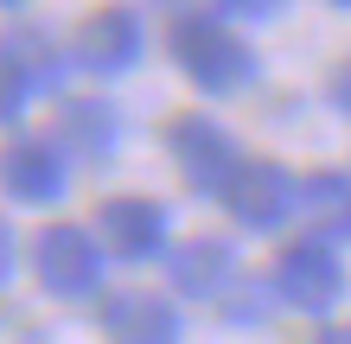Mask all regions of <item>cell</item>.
Here are the masks:
<instances>
[{
	"mask_svg": "<svg viewBox=\"0 0 351 344\" xmlns=\"http://www.w3.org/2000/svg\"><path fill=\"white\" fill-rule=\"evenodd\" d=\"M275 293L300 313H332L345 300V268L332 255L326 236H306V242H287L281 261H275Z\"/></svg>",
	"mask_w": 351,
	"mask_h": 344,
	"instance_id": "cell-4",
	"label": "cell"
},
{
	"mask_svg": "<svg viewBox=\"0 0 351 344\" xmlns=\"http://www.w3.org/2000/svg\"><path fill=\"white\" fill-rule=\"evenodd\" d=\"M332 7H345V13H351V0H332Z\"/></svg>",
	"mask_w": 351,
	"mask_h": 344,
	"instance_id": "cell-21",
	"label": "cell"
},
{
	"mask_svg": "<svg viewBox=\"0 0 351 344\" xmlns=\"http://www.w3.org/2000/svg\"><path fill=\"white\" fill-rule=\"evenodd\" d=\"M115 140H121V128H115L109 103L84 96V103H64V109H58V147H64V153H77V159H109Z\"/></svg>",
	"mask_w": 351,
	"mask_h": 344,
	"instance_id": "cell-11",
	"label": "cell"
},
{
	"mask_svg": "<svg viewBox=\"0 0 351 344\" xmlns=\"http://www.w3.org/2000/svg\"><path fill=\"white\" fill-rule=\"evenodd\" d=\"M58 153H64L58 140H19V147H7L0 153V191L19 198V204H58L64 185H71Z\"/></svg>",
	"mask_w": 351,
	"mask_h": 344,
	"instance_id": "cell-7",
	"label": "cell"
},
{
	"mask_svg": "<svg viewBox=\"0 0 351 344\" xmlns=\"http://www.w3.org/2000/svg\"><path fill=\"white\" fill-rule=\"evenodd\" d=\"M230 326H256V319H268V287H243V293H230Z\"/></svg>",
	"mask_w": 351,
	"mask_h": 344,
	"instance_id": "cell-15",
	"label": "cell"
},
{
	"mask_svg": "<svg viewBox=\"0 0 351 344\" xmlns=\"http://www.w3.org/2000/svg\"><path fill=\"white\" fill-rule=\"evenodd\" d=\"M32 77H26V64H19V57H13V45H7V38H0V121H19V115H26V103H32Z\"/></svg>",
	"mask_w": 351,
	"mask_h": 344,
	"instance_id": "cell-14",
	"label": "cell"
},
{
	"mask_svg": "<svg viewBox=\"0 0 351 344\" xmlns=\"http://www.w3.org/2000/svg\"><path fill=\"white\" fill-rule=\"evenodd\" d=\"M167 280L185 300H217V293H230V280H237V249L223 236H185L167 255Z\"/></svg>",
	"mask_w": 351,
	"mask_h": 344,
	"instance_id": "cell-9",
	"label": "cell"
},
{
	"mask_svg": "<svg viewBox=\"0 0 351 344\" xmlns=\"http://www.w3.org/2000/svg\"><path fill=\"white\" fill-rule=\"evenodd\" d=\"M0 7H26V0H0Z\"/></svg>",
	"mask_w": 351,
	"mask_h": 344,
	"instance_id": "cell-20",
	"label": "cell"
},
{
	"mask_svg": "<svg viewBox=\"0 0 351 344\" xmlns=\"http://www.w3.org/2000/svg\"><path fill=\"white\" fill-rule=\"evenodd\" d=\"M223 204H230V217H237L243 230L275 236L287 217L300 211V185H294L287 166H275V159H250V166L237 172V185L223 191Z\"/></svg>",
	"mask_w": 351,
	"mask_h": 344,
	"instance_id": "cell-5",
	"label": "cell"
},
{
	"mask_svg": "<svg viewBox=\"0 0 351 344\" xmlns=\"http://www.w3.org/2000/svg\"><path fill=\"white\" fill-rule=\"evenodd\" d=\"M7 280H13V230L0 224V287H7Z\"/></svg>",
	"mask_w": 351,
	"mask_h": 344,
	"instance_id": "cell-18",
	"label": "cell"
},
{
	"mask_svg": "<svg viewBox=\"0 0 351 344\" xmlns=\"http://www.w3.org/2000/svg\"><path fill=\"white\" fill-rule=\"evenodd\" d=\"M102 332L109 344H179L185 338V319L167 306L160 293H109V306H102Z\"/></svg>",
	"mask_w": 351,
	"mask_h": 344,
	"instance_id": "cell-10",
	"label": "cell"
},
{
	"mask_svg": "<svg viewBox=\"0 0 351 344\" xmlns=\"http://www.w3.org/2000/svg\"><path fill=\"white\" fill-rule=\"evenodd\" d=\"M167 147H173L179 178H185L198 198H223V191L237 185V172L250 166V159L237 153L230 128H217L211 115H179L173 128H167Z\"/></svg>",
	"mask_w": 351,
	"mask_h": 344,
	"instance_id": "cell-2",
	"label": "cell"
},
{
	"mask_svg": "<svg viewBox=\"0 0 351 344\" xmlns=\"http://www.w3.org/2000/svg\"><path fill=\"white\" fill-rule=\"evenodd\" d=\"M71 57L90 77H121L141 57V19H134V7H96L84 26H77Z\"/></svg>",
	"mask_w": 351,
	"mask_h": 344,
	"instance_id": "cell-6",
	"label": "cell"
},
{
	"mask_svg": "<svg viewBox=\"0 0 351 344\" xmlns=\"http://www.w3.org/2000/svg\"><path fill=\"white\" fill-rule=\"evenodd\" d=\"M300 204H306V217L319 224V236L332 242V236H351V178H339V172H313L300 185Z\"/></svg>",
	"mask_w": 351,
	"mask_h": 344,
	"instance_id": "cell-12",
	"label": "cell"
},
{
	"mask_svg": "<svg viewBox=\"0 0 351 344\" xmlns=\"http://www.w3.org/2000/svg\"><path fill=\"white\" fill-rule=\"evenodd\" d=\"M32 268L45 280V293H58V300H84V293L102 287V249L77 224H45L38 230L32 236Z\"/></svg>",
	"mask_w": 351,
	"mask_h": 344,
	"instance_id": "cell-3",
	"label": "cell"
},
{
	"mask_svg": "<svg viewBox=\"0 0 351 344\" xmlns=\"http://www.w3.org/2000/svg\"><path fill=\"white\" fill-rule=\"evenodd\" d=\"M223 13H237V19H275L281 13V0H217Z\"/></svg>",
	"mask_w": 351,
	"mask_h": 344,
	"instance_id": "cell-16",
	"label": "cell"
},
{
	"mask_svg": "<svg viewBox=\"0 0 351 344\" xmlns=\"http://www.w3.org/2000/svg\"><path fill=\"white\" fill-rule=\"evenodd\" d=\"M332 109H339V115L351 121V57H345L339 70H332Z\"/></svg>",
	"mask_w": 351,
	"mask_h": 344,
	"instance_id": "cell-17",
	"label": "cell"
},
{
	"mask_svg": "<svg viewBox=\"0 0 351 344\" xmlns=\"http://www.w3.org/2000/svg\"><path fill=\"white\" fill-rule=\"evenodd\" d=\"M173 57L204 96H230V90H243L256 77V51L230 26H217L211 13H192V19L173 26Z\"/></svg>",
	"mask_w": 351,
	"mask_h": 344,
	"instance_id": "cell-1",
	"label": "cell"
},
{
	"mask_svg": "<svg viewBox=\"0 0 351 344\" xmlns=\"http://www.w3.org/2000/svg\"><path fill=\"white\" fill-rule=\"evenodd\" d=\"M96 230L109 242V255L147 261V255H160V242H167V211H160L154 198H109V204H96Z\"/></svg>",
	"mask_w": 351,
	"mask_h": 344,
	"instance_id": "cell-8",
	"label": "cell"
},
{
	"mask_svg": "<svg viewBox=\"0 0 351 344\" xmlns=\"http://www.w3.org/2000/svg\"><path fill=\"white\" fill-rule=\"evenodd\" d=\"M7 45H13V57H19V64H26V77H32V90H45V96H58V83H64V57L51 51V38H45V32H13Z\"/></svg>",
	"mask_w": 351,
	"mask_h": 344,
	"instance_id": "cell-13",
	"label": "cell"
},
{
	"mask_svg": "<svg viewBox=\"0 0 351 344\" xmlns=\"http://www.w3.org/2000/svg\"><path fill=\"white\" fill-rule=\"evenodd\" d=\"M319 344H351V326H332V332H326Z\"/></svg>",
	"mask_w": 351,
	"mask_h": 344,
	"instance_id": "cell-19",
	"label": "cell"
}]
</instances>
